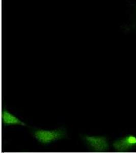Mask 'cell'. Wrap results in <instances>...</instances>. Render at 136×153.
Returning <instances> with one entry per match:
<instances>
[{
  "label": "cell",
  "mask_w": 136,
  "mask_h": 153,
  "mask_svg": "<svg viewBox=\"0 0 136 153\" xmlns=\"http://www.w3.org/2000/svg\"><path fill=\"white\" fill-rule=\"evenodd\" d=\"M88 147L93 151H107L110 148L108 140L103 136L84 135L82 137Z\"/></svg>",
  "instance_id": "obj_2"
},
{
  "label": "cell",
  "mask_w": 136,
  "mask_h": 153,
  "mask_svg": "<svg viewBox=\"0 0 136 153\" xmlns=\"http://www.w3.org/2000/svg\"><path fill=\"white\" fill-rule=\"evenodd\" d=\"M33 135L37 140L41 144H47L64 138L67 137V133L66 130L63 128L54 130L36 129L33 131Z\"/></svg>",
  "instance_id": "obj_1"
},
{
  "label": "cell",
  "mask_w": 136,
  "mask_h": 153,
  "mask_svg": "<svg viewBox=\"0 0 136 153\" xmlns=\"http://www.w3.org/2000/svg\"><path fill=\"white\" fill-rule=\"evenodd\" d=\"M2 123L4 125L9 126L13 125H19L21 126H26L24 122H22L19 118L14 116L8 111L7 110H3L2 113Z\"/></svg>",
  "instance_id": "obj_4"
},
{
  "label": "cell",
  "mask_w": 136,
  "mask_h": 153,
  "mask_svg": "<svg viewBox=\"0 0 136 153\" xmlns=\"http://www.w3.org/2000/svg\"><path fill=\"white\" fill-rule=\"evenodd\" d=\"M130 26L131 29L136 32V4L134 7L133 13L130 21Z\"/></svg>",
  "instance_id": "obj_5"
},
{
  "label": "cell",
  "mask_w": 136,
  "mask_h": 153,
  "mask_svg": "<svg viewBox=\"0 0 136 153\" xmlns=\"http://www.w3.org/2000/svg\"><path fill=\"white\" fill-rule=\"evenodd\" d=\"M113 146L115 151L119 152H126L132 150L136 147V136L129 134L118 138L114 141Z\"/></svg>",
  "instance_id": "obj_3"
}]
</instances>
